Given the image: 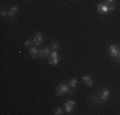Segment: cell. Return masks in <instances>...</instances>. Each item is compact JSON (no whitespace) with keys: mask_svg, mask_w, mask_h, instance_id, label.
Masks as SVG:
<instances>
[{"mask_svg":"<svg viewBox=\"0 0 120 115\" xmlns=\"http://www.w3.org/2000/svg\"><path fill=\"white\" fill-rule=\"evenodd\" d=\"M96 9L100 14H107V13H112L116 9V7L115 5H109V4H97Z\"/></svg>","mask_w":120,"mask_h":115,"instance_id":"1","label":"cell"},{"mask_svg":"<svg viewBox=\"0 0 120 115\" xmlns=\"http://www.w3.org/2000/svg\"><path fill=\"white\" fill-rule=\"evenodd\" d=\"M65 93H73V92H70L69 84H67V83H60L58 87H56V96H63Z\"/></svg>","mask_w":120,"mask_h":115,"instance_id":"2","label":"cell"},{"mask_svg":"<svg viewBox=\"0 0 120 115\" xmlns=\"http://www.w3.org/2000/svg\"><path fill=\"white\" fill-rule=\"evenodd\" d=\"M97 95H98V97H100V101H101V104H104V102L107 101V99L110 97L111 92H110L109 88H101V90L97 92Z\"/></svg>","mask_w":120,"mask_h":115,"instance_id":"3","label":"cell"},{"mask_svg":"<svg viewBox=\"0 0 120 115\" xmlns=\"http://www.w3.org/2000/svg\"><path fill=\"white\" fill-rule=\"evenodd\" d=\"M60 63V56L58 54V51H51L50 56H49V64L50 65H58Z\"/></svg>","mask_w":120,"mask_h":115,"instance_id":"4","label":"cell"},{"mask_svg":"<svg viewBox=\"0 0 120 115\" xmlns=\"http://www.w3.org/2000/svg\"><path fill=\"white\" fill-rule=\"evenodd\" d=\"M109 54H110L111 58L118 59V56L120 55V46H118V45H110V46H109Z\"/></svg>","mask_w":120,"mask_h":115,"instance_id":"5","label":"cell"},{"mask_svg":"<svg viewBox=\"0 0 120 115\" xmlns=\"http://www.w3.org/2000/svg\"><path fill=\"white\" fill-rule=\"evenodd\" d=\"M74 106H75V101H74V100H68V101L65 102V105H64L65 113L72 114V111H73V107H74Z\"/></svg>","mask_w":120,"mask_h":115,"instance_id":"6","label":"cell"},{"mask_svg":"<svg viewBox=\"0 0 120 115\" xmlns=\"http://www.w3.org/2000/svg\"><path fill=\"white\" fill-rule=\"evenodd\" d=\"M51 51H52V49H51V46L49 47V46H46V47H44L42 50L38 51V58H45V56H50Z\"/></svg>","mask_w":120,"mask_h":115,"instance_id":"7","label":"cell"},{"mask_svg":"<svg viewBox=\"0 0 120 115\" xmlns=\"http://www.w3.org/2000/svg\"><path fill=\"white\" fill-rule=\"evenodd\" d=\"M33 44H35L36 46H40L42 44V41H44V36H42V33L41 32H37L35 36H33Z\"/></svg>","mask_w":120,"mask_h":115,"instance_id":"8","label":"cell"},{"mask_svg":"<svg viewBox=\"0 0 120 115\" xmlns=\"http://www.w3.org/2000/svg\"><path fill=\"white\" fill-rule=\"evenodd\" d=\"M18 13H19L18 7H17V5H12V7H10V9L8 10V17H9V18H14V17H15V14H18Z\"/></svg>","mask_w":120,"mask_h":115,"instance_id":"9","label":"cell"},{"mask_svg":"<svg viewBox=\"0 0 120 115\" xmlns=\"http://www.w3.org/2000/svg\"><path fill=\"white\" fill-rule=\"evenodd\" d=\"M82 80H83L84 84L88 86V87H92L93 86V78L91 76H83L82 77Z\"/></svg>","mask_w":120,"mask_h":115,"instance_id":"10","label":"cell"},{"mask_svg":"<svg viewBox=\"0 0 120 115\" xmlns=\"http://www.w3.org/2000/svg\"><path fill=\"white\" fill-rule=\"evenodd\" d=\"M38 49H37V46H32V47H30V55L32 56V58H37L38 56Z\"/></svg>","mask_w":120,"mask_h":115,"instance_id":"11","label":"cell"},{"mask_svg":"<svg viewBox=\"0 0 120 115\" xmlns=\"http://www.w3.org/2000/svg\"><path fill=\"white\" fill-rule=\"evenodd\" d=\"M77 84H78V79H77V78H72L69 80V87L72 88V90H75Z\"/></svg>","mask_w":120,"mask_h":115,"instance_id":"12","label":"cell"},{"mask_svg":"<svg viewBox=\"0 0 120 115\" xmlns=\"http://www.w3.org/2000/svg\"><path fill=\"white\" fill-rule=\"evenodd\" d=\"M51 49H52L54 51H58L60 49V44H59V42H56V41H52V42H51Z\"/></svg>","mask_w":120,"mask_h":115,"instance_id":"13","label":"cell"},{"mask_svg":"<svg viewBox=\"0 0 120 115\" xmlns=\"http://www.w3.org/2000/svg\"><path fill=\"white\" fill-rule=\"evenodd\" d=\"M32 42H33V40H30V38L26 40V41H24V46H26V47H28V49L32 47Z\"/></svg>","mask_w":120,"mask_h":115,"instance_id":"14","label":"cell"},{"mask_svg":"<svg viewBox=\"0 0 120 115\" xmlns=\"http://www.w3.org/2000/svg\"><path fill=\"white\" fill-rule=\"evenodd\" d=\"M55 115H61L63 114V109L61 107H56L55 109V113H54Z\"/></svg>","mask_w":120,"mask_h":115,"instance_id":"15","label":"cell"},{"mask_svg":"<svg viewBox=\"0 0 120 115\" xmlns=\"http://www.w3.org/2000/svg\"><path fill=\"white\" fill-rule=\"evenodd\" d=\"M0 15H1L3 18H4V17H7V15H8V12H5V10H1V12H0Z\"/></svg>","mask_w":120,"mask_h":115,"instance_id":"16","label":"cell"},{"mask_svg":"<svg viewBox=\"0 0 120 115\" xmlns=\"http://www.w3.org/2000/svg\"><path fill=\"white\" fill-rule=\"evenodd\" d=\"M106 3H107V4H110V5H112L114 3H115V0H106Z\"/></svg>","mask_w":120,"mask_h":115,"instance_id":"17","label":"cell"},{"mask_svg":"<svg viewBox=\"0 0 120 115\" xmlns=\"http://www.w3.org/2000/svg\"><path fill=\"white\" fill-rule=\"evenodd\" d=\"M118 63H119V64H120V55L118 56Z\"/></svg>","mask_w":120,"mask_h":115,"instance_id":"18","label":"cell"}]
</instances>
